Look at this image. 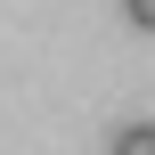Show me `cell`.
I'll return each instance as SVG.
<instances>
[{"label": "cell", "mask_w": 155, "mask_h": 155, "mask_svg": "<svg viewBox=\"0 0 155 155\" xmlns=\"http://www.w3.org/2000/svg\"><path fill=\"white\" fill-rule=\"evenodd\" d=\"M106 155H155V123H123L106 139Z\"/></svg>", "instance_id": "6da1fadb"}, {"label": "cell", "mask_w": 155, "mask_h": 155, "mask_svg": "<svg viewBox=\"0 0 155 155\" xmlns=\"http://www.w3.org/2000/svg\"><path fill=\"white\" fill-rule=\"evenodd\" d=\"M123 16H131L139 33H155V0H123Z\"/></svg>", "instance_id": "7a4b0ae2"}]
</instances>
